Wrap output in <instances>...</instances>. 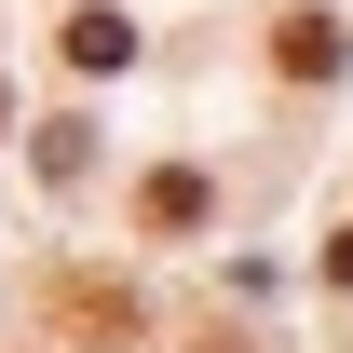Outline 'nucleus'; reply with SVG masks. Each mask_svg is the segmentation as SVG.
<instances>
[{
	"label": "nucleus",
	"instance_id": "39448f33",
	"mask_svg": "<svg viewBox=\"0 0 353 353\" xmlns=\"http://www.w3.org/2000/svg\"><path fill=\"white\" fill-rule=\"evenodd\" d=\"M95 163V123H41V176H82Z\"/></svg>",
	"mask_w": 353,
	"mask_h": 353
},
{
	"label": "nucleus",
	"instance_id": "20e7f679",
	"mask_svg": "<svg viewBox=\"0 0 353 353\" xmlns=\"http://www.w3.org/2000/svg\"><path fill=\"white\" fill-rule=\"evenodd\" d=\"M123 54H136V28L109 0H82V14H68V68H123Z\"/></svg>",
	"mask_w": 353,
	"mask_h": 353
},
{
	"label": "nucleus",
	"instance_id": "f03ea898",
	"mask_svg": "<svg viewBox=\"0 0 353 353\" xmlns=\"http://www.w3.org/2000/svg\"><path fill=\"white\" fill-rule=\"evenodd\" d=\"M340 14H285V28H272V68H285V82H340Z\"/></svg>",
	"mask_w": 353,
	"mask_h": 353
},
{
	"label": "nucleus",
	"instance_id": "7ed1b4c3",
	"mask_svg": "<svg viewBox=\"0 0 353 353\" xmlns=\"http://www.w3.org/2000/svg\"><path fill=\"white\" fill-rule=\"evenodd\" d=\"M204 204H218V190H204L190 163H163L150 190H136V218H150V231H204Z\"/></svg>",
	"mask_w": 353,
	"mask_h": 353
},
{
	"label": "nucleus",
	"instance_id": "f257e3e1",
	"mask_svg": "<svg viewBox=\"0 0 353 353\" xmlns=\"http://www.w3.org/2000/svg\"><path fill=\"white\" fill-rule=\"evenodd\" d=\"M54 326H68V340H95V353H136V299H123V285H95V272H68V285H54Z\"/></svg>",
	"mask_w": 353,
	"mask_h": 353
}]
</instances>
